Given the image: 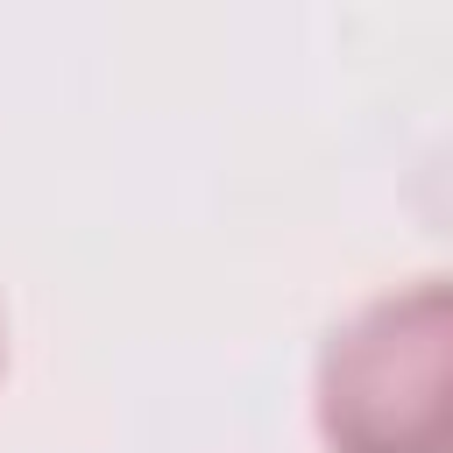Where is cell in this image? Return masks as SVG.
I'll use <instances>...</instances> for the list:
<instances>
[{
    "instance_id": "2",
    "label": "cell",
    "mask_w": 453,
    "mask_h": 453,
    "mask_svg": "<svg viewBox=\"0 0 453 453\" xmlns=\"http://www.w3.org/2000/svg\"><path fill=\"white\" fill-rule=\"evenodd\" d=\"M0 361H7V340H0Z\"/></svg>"
},
{
    "instance_id": "1",
    "label": "cell",
    "mask_w": 453,
    "mask_h": 453,
    "mask_svg": "<svg viewBox=\"0 0 453 453\" xmlns=\"http://www.w3.org/2000/svg\"><path fill=\"white\" fill-rule=\"evenodd\" d=\"M326 453H453V276H418L347 311L311 375Z\"/></svg>"
}]
</instances>
